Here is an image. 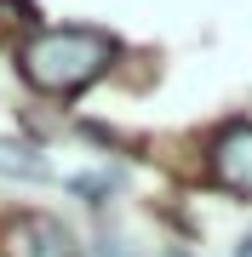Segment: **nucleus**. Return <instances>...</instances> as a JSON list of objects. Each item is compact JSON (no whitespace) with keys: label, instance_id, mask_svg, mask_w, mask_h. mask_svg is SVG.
Returning <instances> with one entry per match:
<instances>
[{"label":"nucleus","instance_id":"f257e3e1","mask_svg":"<svg viewBox=\"0 0 252 257\" xmlns=\"http://www.w3.org/2000/svg\"><path fill=\"white\" fill-rule=\"evenodd\" d=\"M18 63H23V80L35 86V92L75 97L115 63V40L103 35V29H40V35L18 52Z\"/></svg>","mask_w":252,"mask_h":257},{"label":"nucleus","instance_id":"f03ea898","mask_svg":"<svg viewBox=\"0 0 252 257\" xmlns=\"http://www.w3.org/2000/svg\"><path fill=\"white\" fill-rule=\"evenodd\" d=\"M0 251L6 257H80L69 229L57 217H40V211H18L6 229H0Z\"/></svg>","mask_w":252,"mask_h":257},{"label":"nucleus","instance_id":"7ed1b4c3","mask_svg":"<svg viewBox=\"0 0 252 257\" xmlns=\"http://www.w3.org/2000/svg\"><path fill=\"white\" fill-rule=\"evenodd\" d=\"M212 177L235 194H252V126H229L212 143Z\"/></svg>","mask_w":252,"mask_h":257},{"label":"nucleus","instance_id":"20e7f679","mask_svg":"<svg viewBox=\"0 0 252 257\" xmlns=\"http://www.w3.org/2000/svg\"><path fill=\"white\" fill-rule=\"evenodd\" d=\"M0 177L35 183V177H46V155H40L35 143H23V138H0Z\"/></svg>","mask_w":252,"mask_h":257},{"label":"nucleus","instance_id":"39448f33","mask_svg":"<svg viewBox=\"0 0 252 257\" xmlns=\"http://www.w3.org/2000/svg\"><path fill=\"white\" fill-rule=\"evenodd\" d=\"M69 189H75L80 200L103 206V194H115V189H121V172H80V177H69Z\"/></svg>","mask_w":252,"mask_h":257},{"label":"nucleus","instance_id":"423d86ee","mask_svg":"<svg viewBox=\"0 0 252 257\" xmlns=\"http://www.w3.org/2000/svg\"><path fill=\"white\" fill-rule=\"evenodd\" d=\"M235 257H252V234H246V240H241V246H235Z\"/></svg>","mask_w":252,"mask_h":257},{"label":"nucleus","instance_id":"0eeeda50","mask_svg":"<svg viewBox=\"0 0 252 257\" xmlns=\"http://www.w3.org/2000/svg\"><path fill=\"white\" fill-rule=\"evenodd\" d=\"M166 257H189V251H166Z\"/></svg>","mask_w":252,"mask_h":257}]
</instances>
